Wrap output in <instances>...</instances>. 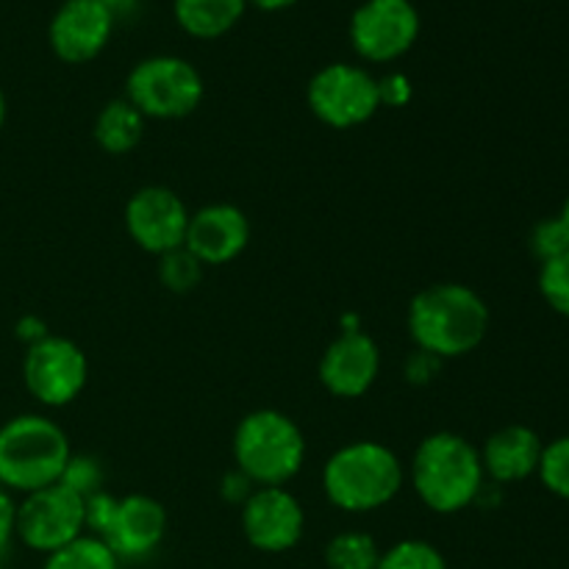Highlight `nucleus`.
<instances>
[{
  "mask_svg": "<svg viewBox=\"0 0 569 569\" xmlns=\"http://www.w3.org/2000/svg\"><path fill=\"white\" fill-rule=\"evenodd\" d=\"M537 472L545 487H548V492L569 500V437H559L545 445Z\"/></svg>",
  "mask_w": 569,
  "mask_h": 569,
  "instance_id": "23",
  "label": "nucleus"
},
{
  "mask_svg": "<svg viewBox=\"0 0 569 569\" xmlns=\"http://www.w3.org/2000/svg\"><path fill=\"white\" fill-rule=\"evenodd\" d=\"M144 133V114L128 98L111 100L94 120V142L111 156L131 153Z\"/></svg>",
  "mask_w": 569,
  "mask_h": 569,
  "instance_id": "18",
  "label": "nucleus"
},
{
  "mask_svg": "<svg viewBox=\"0 0 569 569\" xmlns=\"http://www.w3.org/2000/svg\"><path fill=\"white\" fill-rule=\"evenodd\" d=\"M111 31H114V14L103 0H64L50 20L48 39L61 61L83 64L109 44Z\"/></svg>",
  "mask_w": 569,
  "mask_h": 569,
  "instance_id": "13",
  "label": "nucleus"
},
{
  "mask_svg": "<svg viewBox=\"0 0 569 569\" xmlns=\"http://www.w3.org/2000/svg\"><path fill=\"white\" fill-rule=\"evenodd\" d=\"M70 439L59 422L22 415L0 428V483L14 492H39L61 481L70 461Z\"/></svg>",
  "mask_w": 569,
  "mask_h": 569,
  "instance_id": "4",
  "label": "nucleus"
},
{
  "mask_svg": "<svg viewBox=\"0 0 569 569\" xmlns=\"http://www.w3.org/2000/svg\"><path fill=\"white\" fill-rule=\"evenodd\" d=\"M489 331V306L465 283H433L409 306V333L417 348L437 359L472 353Z\"/></svg>",
  "mask_w": 569,
  "mask_h": 569,
  "instance_id": "1",
  "label": "nucleus"
},
{
  "mask_svg": "<svg viewBox=\"0 0 569 569\" xmlns=\"http://www.w3.org/2000/svg\"><path fill=\"white\" fill-rule=\"evenodd\" d=\"M559 220H561V226L567 228V233H569V198H567V203H565V209H561V214H559Z\"/></svg>",
  "mask_w": 569,
  "mask_h": 569,
  "instance_id": "32",
  "label": "nucleus"
},
{
  "mask_svg": "<svg viewBox=\"0 0 569 569\" xmlns=\"http://www.w3.org/2000/svg\"><path fill=\"white\" fill-rule=\"evenodd\" d=\"M167 533V511L150 495L117 498L114 517L100 539L114 550L117 559H144L161 545Z\"/></svg>",
  "mask_w": 569,
  "mask_h": 569,
  "instance_id": "16",
  "label": "nucleus"
},
{
  "mask_svg": "<svg viewBox=\"0 0 569 569\" xmlns=\"http://www.w3.org/2000/svg\"><path fill=\"white\" fill-rule=\"evenodd\" d=\"M233 459L248 481L259 487H283L303 467V431L283 411H250L233 433Z\"/></svg>",
  "mask_w": 569,
  "mask_h": 569,
  "instance_id": "5",
  "label": "nucleus"
},
{
  "mask_svg": "<svg viewBox=\"0 0 569 569\" xmlns=\"http://www.w3.org/2000/svg\"><path fill=\"white\" fill-rule=\"evenodd\" d=\"M320 381L337 398H361L381 372V350L361 331H345L320 359Z\"/></svg>",
  "mask_w": 569,
  "mask_h": 569,
  "instance_id": "14",
  "label": "nucleus"
},
{
  "mask_svg": "<svg viewBox=\"0 0 569 569\" xmlns=\"http://www.w3.org/2000/svg\"><path fill=\"white\" fill-rule=\"evenodd\" d=\"M3 122H6V98L3 92H0V128H3Z\"/></svg>",
  "mask_w": 569,
  "mask_h": 569,
  "instance_id": "33",
  "label": "nucleus"
},
{
  "mask_svg": "<svg viewBox=\"0 0 569 569\" xmlns=\"http://www.w3.org/2000/svg\"><path fill=\"white\" fill-rule=\"evenodd\" d=\"M378 92H381V106L383 103L403 106L406 100L411 98V87L409 81H406V76L383 78V81H378Z\"/></svg>",
  "mask_w": 569,
  "mask_h": 569,
  "instance_id": "28",
  "label": "nucleus"
},
{
  "mask_svg": "<svg viewBox=\"0 0 569 569\" xmlns=\"http://www.w3.org/2000/svg\"><path fill=\"white\" fill-rule=\"evenodd\" d=\"M22 378L39 403L67 406L87 387V356L72 339L42 337L28 348Z\"/></svg>",
  "mask_w": 569,
  "mask_h": 569,
  "instance_id": "9",
  "label": "nucleus"
},
{
  "mask_svg": "<svg viewBox=\"0 0 569 569\" xmlns=\"http://www.w3.org/2000/svg\"><path fill=\"white\" fill-rule=\"evenodd\" d=\"M126 98L144 120H181L203 100V78L181 56H150L128 76Z\"/></svg>",
  "mask_w": 569,
  "mask_h": 569,
  "instance_id": "6",
  "label": "nucleus"
},
{
  "mask_svg": "<svg viewBox=\"0 0 569 569\" xmlns=\"http://www.w3.org/2000/svg\"><path fill=\"white\" fill-rule=\"evenodd\" d=\"M306 515L283 487H259L242 506L244 539L261 553H287L300 542Z\"/></svg>",
  "mask_w": 569,
  "mask_h": 569,
  "instance_id": "12",
  "label": "nucleus"
},
{
  "mask_svg": "<svg viewBox=\"0 0 569 569\" xmlns=\"http://www.w3.org/2000/svg\"><path fill=\"white\" fill-rule=\"evenodd\" d=\"M103 3L109 6V11L114 14V20H117V14H120V11H126V9H131L137 0H103Z\"/></svg>",
  "mask_w": 569,
  "mask_h": 569,
  "instance_id": "31",
  "label": "nucleus"
},
{
  "mask_svg": "<svg viewBox=\"0 0 569 569\" xmlns=\"http://www.w3.org/2000/svg\"><path fill=\"white\" fill-rule=\"evenodd\" d=\"M248 3L259 6V9H264V11H281V9H289L295 0H248Z\"/></svg>",
  "mask_w": 569,
  "mask_h": 569,
  "instance_id": "30",
  "label": "nucleus"
},
{
  "mask_svg": "<svg viewBox=\"0 0 569 569\" xmlns=\"http://www.w3.org/2000/svg\"><path fill=\"white\" fill-rule=\"evenodd\" d=\"M250 242V222L239 206L211 203L189 214L183 248L200 264H228Z\"/></svg>",
  "mask_w": 569,
  "mask_h": 569,
  "instance_id": "15",
  "label": "nucleus"
},
{
  "mask_svg": "<svg viewBox=\"0 0 569 569\" xmlns=\"http://www.w3.org/2000/svg\"><path fill=\"white\" fill-rule=\"evenodd\" d=\"M539 292L553 311L569 317V253L545 261L539 270Z\"/></svg>",
  "mask_w": 569,
  "mask_h": 569,
  "instance_id": "25",
  "label": "nucleus"
},
{
  "mask_svg": "<svg viewBox=\"0 0 569 569\" xmlns=\"http://www.w3.org/2000/svg\"><path fill=\"white\" fill-rule=\"evenodd\" d=\"M70 492H76L78 498H92V495L103 492V467L92 459V456H70L64 472H61V481Z\"/></svg>",
  "mask_w": 569,
  "mask_h": 569,
  "instance_id": "26",
  "label": "nucleus"
},
{
  "mask_svg": "<svg viewBox=\"0 0 569 569\" xmlns=\"http://www.w3.org/2000/svg\"><path fill=\"white\" fill-rule=\"evenodd\" d=\"M378 569H448L445 556L422 539H403L381 553Z\"/></svg>",
  "mask_w": 569,
  "mask_h": 569,
  "instance_id": "22",
  "label": "nucleus"
},
{
  "mask_svg": "<svg viewBox=\"0 0 569 569\" xmlns=\"http://www.w3.org/2000/svg\"><path fill=\"white\" fill-rule=\"evenodd\" d=\"M322 487L337 509L365 515L398 498L403 487V465L398 453L381 442H350L328 459Z\"/></svg>",
  "mask_w": 569,
  "mask_h": 569,
  "instance_id": "3",
  "label": "nucleus"
},
{
  "mask_svg": "<svg viewBox=\"0 0 569 569\" xmlns=\"http://www.w3.org/2000/svg\"><path fill=\"white\" fill-rule=\"evenodd\" d=\"M176 20L198 39H217L244 14L248 0H176Z\"/></svg>",
  "mask_w": 569,
  "mask_h": 569,
  "instance_id": "19",
  "label": "nucleus"
},
{
  "mask_svg": "<svg viewBox=\"0 0 569 569\" xmlns=\"http://www.w3.org/2000/svg\"><path fill=\"white\" fill-rule=\"evenodd\" d=\"M17 533V506L6 489H0V550L9 545V539Z\"/></svg>",
  "mask_w": 569,
  "mask_h": 569,
  "instance_id": "29",
  "label": "nucleus"
},
{
  "mask_svg": "<svg viewBox=\"0 0 569 569\" xmlns=\"http://www.w3.org/2000/svg\"><path fill=\"white\" fill-rule=\"evenodd\" d=\"M159 276L161 283L172 292H189L192 287H198L200 276H203V264L187 248H178L161 256Z\"/></svg>",
  "mask_w": 569,
  "mask_h": 569,
  "instance_id": "24",
  "label": "nucleus"
},
{
  "mask_svg": "<svg viewBox=\"0 0 569 569\" xmlns=\"http://www.w3.org/2000/svg\"><path fill=\"white\" fill-rule=\"evenodd\" d=\"M531 250L539 261L559 259V256L569 253V233L561 226L559 217H548V220L539 222L531 233Z\"/></svg>",
  "mask_w": 569,
  "mask_h": 569,
  "instance_id": "27",
  "label": "nucleus"
},
{
  "mask_svg": "<svg viewBox=\"0 0 569 569\" xmlns=\"http://www.w3.org/2000/svg\"><path fill=\"white\" fill-rule=\"evenodd\" d=\"M542 439L528 426H506L487 439L481 450L483 476L498 483H517L531 478L542 461Z\"/></svg>",
  "mask_w": 569,
  "mask_h": 569,
  "instance_id": "17",
  "label": "nucleus"
},
{
  "mask_svg": "<svg viewBox=\"0 0 569 569\" xmlns=\"http://www.w3.org/2000/svg\"><path fill=\"white\" fill-rule=\"evenodd\" d=\"M411 483L428 509L437 515H456L481 495V450L459 433H431L415 450Z\"/></svg>",
  "mask_w": 569,
  "mask_h": 569,
  "instance_id": "2",
  "label": "nucleus"
},
{
  "mask_svg": "<svg viewBox=\"0 0 569 569\" xmlns=\"http://www.w3.org/2000/svg\"><path fill=\"white\" fill-rule=\"evenodd\" d=\"M83 528V498L70 492L64 483L26 495V500L17 506V533L39 553H56L81 537Z\"/></svg>",
  "mask_w": 569,
  "mask_h": 569,
  "instance_id": "8",
  "label": "nucleus"
},
{
  "mask_svg": "<svg viewBox=\"0 0 569 569\" xmlns=\"http://www.w3.org/2000/svg\"><path fill=\"white\" fill-rule=\"evenodd\" d=\"M128 237L142 250L164 256L183 248L189 228V209L172 189L144 187L133 192L126 206Z\"/></svg>",
  "mask_w": 569,
  "mask_h": 569,
  "instance_id": "11",
  "label": "nucleus"
},
{
  "mask_svg": "<svg viewBox=\"0 0 569 569\" xmlns=\"http://www.w3.org/2000/svg\"><path fill=\"white\" fill-rule=\"evenodd\" d=\"M306 94L317 120L331 128H356L372 120V114L381 109L378 78H372L365 67L345 61L315 72Z\"/></svg>",
  "mask_w": 569,
  "mask_h": 569,
  "instance_id": "7",
  "label": "nucleus"
},
{
  "mask_svg": "<svg viewBox=\"0 0 569 569\" xmlns=\"http://www.w3.org/2000/svg\"><path fill=\"white\" fill-rule=\"evenodd\" d=\"M44 569H120V559L100 537L81 533L70 545L50 553Z\"/></svg>",
  "mask_w": 569,
  "mask_h": 569,
  "instance_id": "20",
  "label": "nucleus"
},
{
  "mask_svg": "<svg viewBox=\"0 0 569 569\" xmlns=\"http://www.w3.org/2000/svg\"><path fill=\"white\" fill-rule=\"evenodd\" d=\"M381 550L370 533L345 531L333 537L326 548L328 569H378Z\"/></svg>",
  "mask_w": 569,
  "mask_h": 569,
  "instance_id": "21",
  "label": "nucleus"
},
{
  "mask_svg": "<svg viewBox=\"0 0 569 569\" xmlns=\"http://www.w3.org/2000/svg\"><path fill=\"white\" fill-rule=\"evenodd\" d=\"M420 33V14L411 0H365L350 17V42L367 61L403 56Z\"/></svg>",
  "mask_w": 569,
  "mask_h": 569,
  "instance_id": "10",
  "label": "nucleus"
},
{
  "mask_svg": "<svg viewBox=\"0 0 569 569\" xmlns=\"http://www.w3.org/2000/svg\"><path fill=\"white\" fill-rule=\"evenodd\" d=\"M0 569H3V565H0Z\"/></svg>",
  "mask_w": 569,
  "mask_h": 569,
  "instance_id": "34",
  "label": "nucleus"
}]
</instances>
